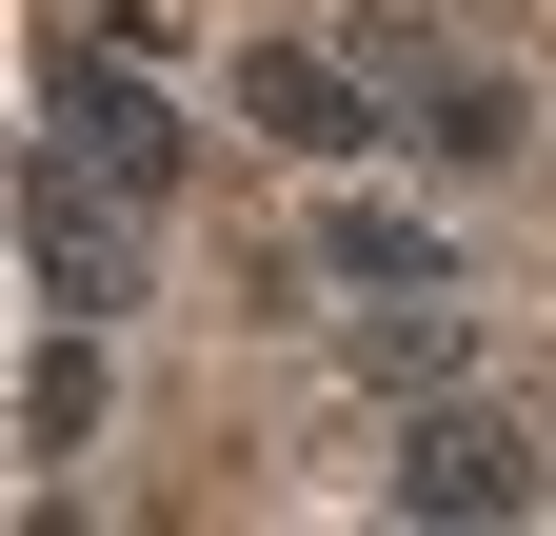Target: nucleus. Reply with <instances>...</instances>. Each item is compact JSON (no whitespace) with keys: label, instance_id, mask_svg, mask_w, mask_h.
Here are the masks:
<instances>
[{"label":"nucleus","instance_id":"nucleus-4","mask_svg":"<svg viewBox=\"0 0 556 536\" xmlns=\"http://www.w3.org/2000/svg\"><path fill=\"white\" fill-rule=\"evenodd\" d=\"M378 60H397L378 100L417 119V140H457V159H497V140H517V80H477V60H438V40H378Z\"/></svg>","mask_w":556,"mask_h":536},{"label":"nucleus","instance_id":"nucleus-1","mask_svg":"<svg viewBox=\"0 0 556 536\" xmlns=\"http://www.w3.org/2000/svg\"><path fill=\"white\" fill-rule=\"evenodd\" d=\"M397 516H536V437L497 397H417L397 418Z\"/></svg>","mask_w":556,"mask_h":536},{"label":"nucleus","instance_id":"nucleus-6","mask_svg":"<svg viewBox=\"0 0 556 536\" xmlns=\"http://www.w3.org/2000/svg\"><path fill=\"white\" fill-rule=\"evenodd\" d=\"M318 258L358 298H417V279H438V219H318Z\"/></svg>","mask_w":556,"mask_h":536},{"label":"nucleus","instance_id":"nucleus-3","mask_svg":"<svg viewBox=\"0 0 556 536\" xmlns=\"http://www.w3.org/2000/svg\"><path fill=\"white\" fill-rule=\"evenodd\" d=\"M239 119H258V140H299V159H338V140H378L397 100H378V80H338L318 40H258V60H239Z\"/></svg>","mask_w":556,"mask_h":536},{"label":"nucleus","instance_id":"nucleus-2","mask_svg":"<svg viewBox=\"0 0 556 536\" xmlns=\"http://www.w3.org/2000/svg\"><path fill=\"white\" fill-rule=\"evenodd\" d=\"M40 119L80 140L100 179H139V199H179V100L139 80V40H60V80H40Z\"/></svg>","mask_w":556,"mask_h":536},{"label":"nucleus","instance_id":"nucleus-5","mask_svg":"<svg viewBox=\"0 0 556 536\" xmlns=\"http://www.w3.org/2000/svg\"><path fill=\"white\" fill-rule=\"evenodd\" d=\"M21 437H40V457H80V437H100V318H60V339L21 358Z\"/></svg>","mask_w":556,"mask_h":536}]
</instances>
